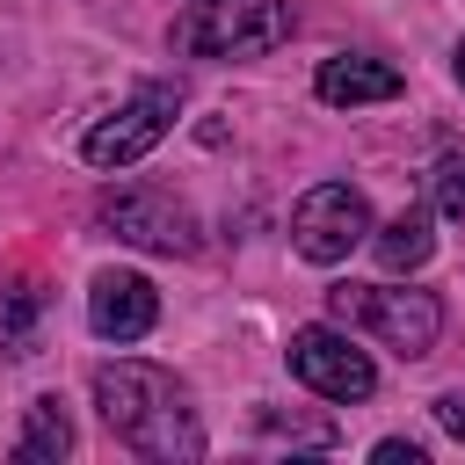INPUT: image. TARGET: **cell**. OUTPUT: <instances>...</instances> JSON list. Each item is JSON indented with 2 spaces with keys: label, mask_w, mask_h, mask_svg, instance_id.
Returning <instances> with one entry per match:
<instances>
[{
  "label": "cell",
  "mask_w": 465,
  "mask_h": 465,
  "mask_svg": "<svg viewBox=\"0 0 465 465\" xmlns=\"http://www.w3.org/2000/svg\"><path fill=\"white\" fill-rule=\"evenodd\" d=\"M327 320H341V327H363L371 341H385L392 356H429L436 349V334H443V305H436V291H400V283H334L327 291Z\"/></svg>",
  "instance_id": "7a4b0ae2"
},
{
  "label": "cell",
  "mask_w": 465,
  "mask_h": 465,
  "mask_svg": "<svg viewBox=\"0 0 465 465\" xmlns=\"http://www.w3.org/2000/svg\"><path fill=\"white\" fill-rule=\"evenodd\" d=\"M153 320H160V291L138 276V269H102L94 283H87V327L102 334V341H145L153 334Z\"/></svg>",
  "instance_id": "ba28073f"
},
{
  "label": "cell",
  "mask_w": 465,
  "mask_h": 465,
  "mask_svg": "<svg viewBox=\"0 0 465 465\" xmlns=\"http://www.w3.org/2000/svg\"><path fill=\"white\" fill-rule=\"evenodd\" d=\"M363 240H371V203H363V189H349V182H320V189L298 196V211H291V247H298L312 269L349 262Z\"/></svg>",
  "instance_id": "5b68a950"
},
{
  "label": "cell",
  "mask_w": 465,
  "mask_h": 465,
  "mask_svg": "<svg viewBox=\"0 0 465 465\" xmlns=\"http://www.w3.org/2000/svg\"><path fill=\"white\" fill-rule=\"evenodd\" d=\"M174 116H182V94L167 87V80H153V87H138L116 116H102L87 138H80V153H87V167H131V160H145L167 131H174Z\"/></svg>",
  "instance_id": "8992f818"
},
{
  "label": "cell",
  "mask_w": 465,
  "mask_h": 465,
  "mask_svg": "<svg viewBox=\"0 0 465 465\" xmlns=\"http://www.w3.org/2000/svg\"><path fill=\"white\" fill-rule=\"evenodd\" d=\"M436 421H443V429H450V436L465 443V385H450V392L436 400Z\"/></svg>",
  "instance_id": "9a60e30c"
},
{
  "label": "cell",
  "mask_w": 465,
  "mask_h": 465,
  "mask_svg": "<svg viewBox=\"0 0 465 465\" xmlns=\"http://www.w3.org/2000/svg\"><path fill=\"white\" fill-rule=\"evenodd\" d=\"M102 225L131 247H153V254H196V211L174 196V189H153V182H131L102 203Z\"/></svg>",
  "instance_id": "52a82bcc"
},
{
  "label": "cell",
  "mask_w": 465,
  "mask_h": 465,
  "mask_svg": "<svg viewBox=\"0 0 465 465\" xmlns=\"http://www.w3.org/2000/svg\"><path fill=\"white\" fill-rule=\"evenodd\" d=\"M283 363H291V378H298L305 392H320V400H334V407L371 400V385H378V363L349 341L341 320H312V327H298L291 349H283Z\"/></svg>",
  "instance_id": "277c9868"
},
{
  "label": "cell",
  "mask_w": 465,
  "mask_h": 465,
  "mask_svg": "<svg viewBox=\"0 0 465 465\" xmlns=\"http://www.w3.org/2000/svg\"><path fill=\"white\" fill-rule=\"evenodd\" d=\"M298 7L291 0H196L174 22V51L189 58H269L276 44H291Z\"/></svg>",
  "instance_id": "3957f363"
},
{
  "label": "cell",
  "mask_w": 465,
  "mask_h": 465,
  "mask_svg": "<svg viewBox=\"0 0 465 465\" xmlns=\"http://www.w3.org/2000/svg\"><path fill=\"white\" fill-rule=\"evenodd\" d=\"M429 211L465 218V153H443V160L429 167Z\"/></svg>",
  "instance_id": "7c38bea8"
},
{
  "label": "cell",
  "mask_w": 465,
  "mask_h": 465,
  "mask_svg": "<svg viewBox=\"0 0 465 465\" xmlns=\"http://www.w3.org/2000/svg\"><path fill=\"white\" fill-rule=\"evenodd\" d=\"M458 87H465V44H458Z\"/></svg>",
  "instance_id": "2e32d148"
},
{
  "label": "cell",
  "mask_w": 465,
  "mask_h": 465,
  "mask_svg": "<svg viewBox=\"0 0 465 465\" xmlns=\"http://www.w3.org/2000/svg\"><path fill=\"white\" fill-rule=\"evenodd\" d=\"M65 450H73V414H65V400H58V392L29 400V421H22L15 458H22V465H58Z\"/></svg>",
  "instance_id": "8fae6325"
},
{
  "label": "cell",
  "mask_w": 465,
  "mask_h": 465,
  "mask_svg": "<svg viewBox=\"0 0 465 465\" xmlns=\"http://www.w3.org/2000/svg\"><path fill=\"white\" fill-rule=\"evenodd\" d=\"M94 407L109 421V436L153 465H174V458H203V421L182 392L174 371L160 363H138V356H116L94 371Z\"/></svg>",
  "instance_id": "6da1fadb"
},
{
  "label": "cell",
  "mask_w": 465,
  "mask_h": 465,
  "mask_svg": "<svg viewBox=\"0 0 465 465\" xmlns=\"http://www.w3.org/2000/svg\"><path fill=\"white\" fill-rule=\"evenodd\" d=\"M407 80H400V65H385V58H363V51H341V58H320V73H312V94L320 102H334V109H363V102H392Z\"/></svg>",
  "instance_id": "9c48e42d"
},
{
  "label": "cell",
  "mask_w": 465,
  "mask_h": 465,
  "mask_svg": "<svg viewBox=\"0 0 465 465\" xmlns=\"http://www.w3.org/2000/svg\"><path fill=\"white\" fill-rule=\"evenodd\" d=\"M29 320H36V291L15 283L0 298V341H7V356H29Z\"/></svg>",
  "instance_id": "4fadbf2b"
},
{
  "label": "cell",
  "mask_w": 465,
  "mask_h": 465,
  "mask_svg": "<svg viewBox=\"0 0 465 465\" xmlns=\"http://www.w3.org/2000/svg\"><path fill=\"white\" fill-rule=\"evenodd\" d=\"M371 254H378L385 276H414V269L436 254V211L414 203V211H400L392 225H371Z\"/></svg>",
  "instance_id": "30bf717a"
},
{
  "label": "cell",
  "mask_w": 465,
  "mask_h": 465,
  "mask_svg": "<svg viewBox=\"0 0 465 465\" xmlns=\"http://www.w3.org/2000/svg\"><path fill=\"white\" fill-rule=\"evenodd\" d=\"M371 458H378V465H429V450H421V443H400V436H385Z\"/></svg>",
  "instance_id": "5bb4252c"
}]
</instances>
